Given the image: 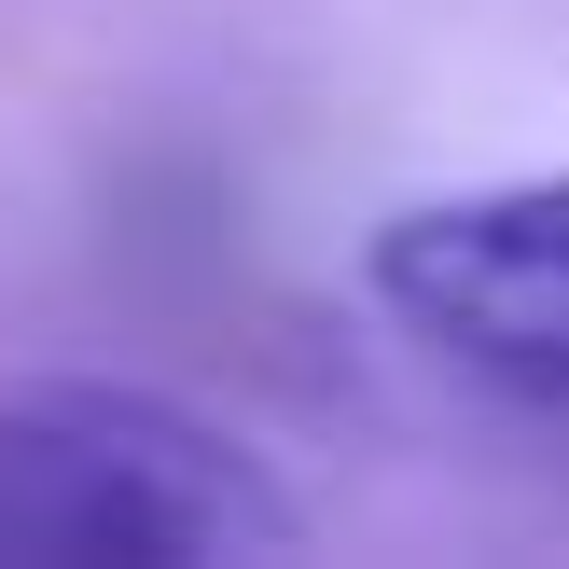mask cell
I'll use <instances>...</instances> for the list:
<instances>
[{"mask_svg": "<svg viewBox=\"0 0 569 569\" xmlns=\"http://www.w3.org/2000/svg\"><path fill=\"white\" fill-rule=\"evenodd\" d=\"M278 542L292 500L264 459L167 389L56 376L0 403V569H209Z\"/></svg>", "mask_w": 569, "mask_h": 569, "instance_id": "6da1fadb", "label": "cell"}, {"mask_svg": "<svg viewBox=\"0 0 569 569\" xmlns=\"http://www.w3.org/2000/svg\"><path fill=\"white\" fill-rule=\"evenodd\" d=\"M361 278H376V306L445 376H472L515 417H556L569 431V181L403 209Z\"/></svg>", "mask_w": 569, "mask_h": 569, "instance_id": "7a4b0ae2", "label": "cell"}]
</instances>
